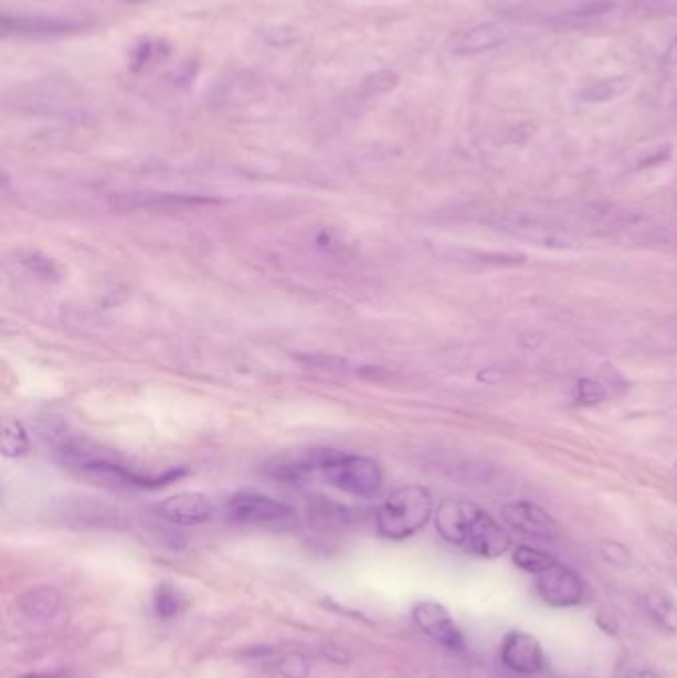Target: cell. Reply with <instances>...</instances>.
I'll return each mask as SVG.
<instances>
[{"label": "cell", "mask_w": 677, "mask_h": 678, "mask_svg": "<svg viewBox=\"0 0 677 678\" xmlns=\"http://www.w3.org/2000/svg\"><path fill=\"white\" fill-rule=\"evenodd\" d=\"M435 530L445 542L485 560L501 558L512 545L501 523L467 500H443L435 510Z\"/></svg>", "instance_id": "cell-1"}, {"label": "cell", "mask_w": 677, "mask_h": 678, "mask_svg": "<svg viewBox=\"0 0 677 678\" xmlns=\"http://www.w3.org/2000/svg\"><path fill=\"white\" fill-rule=\"evenodd\" d=\"M60 456V463L76 470L78 475L92 476L96 480H106L114 485L136 486V488H158V486L169 485L181 476L177 470H168L163 475H151L148 470L139 468L128 463L126 458L112 453L102 451L98 446L84 443L80 438H70L66 435H59L52 443Z\"/></svg>", "instance_id": "cell-2"}, {"label": "cell", "mask_w": 677, "mask_h": 678, "mask_svg": "<svg viewBox=\"0 0 677 678\" xmlns=\"http://www.w3.org/2000/svg\"><path fill=\"white\" fill-rule=\"evenodd\" d=\"M315 466L325 478L326 485L343 495L362 500H372L382 495V468L368 456L352 455L343 451H322L316 456Z\"/></svg>", "instance_id": "cell-3"}, {"label": "cell", "mask_w": 677, "mask_h": 678, "mask_svg": "<svg viewBox=\"0 0 677 678\" xmlns=\"http://www.w3.org/2000/svg\"><path fill=\"white\" fill-rule=\"evenodd\" d=\"M433 516V498L423 486H402L383 500L375 513V528L385 540L402 542L425 528Z\"/></svg>", "instance_id": "cell-4"}, {"label": "cell", "mask_w": 677, "mask_h": 678, "mask_svg": "<svg viewBox=\"0 0 677 678\" xmlns=\"http://www.w3.org/2000/svg\"><path fill=\"white\" fill-rule=\"evenodd\" d=\"M535 592L542 603L554 610L579 607L589 600V585L569 565L557 563L549 572L539 573L535 580Z\"/></svg>", "instance_id": "cell-5"}, {"label": "cell", "mask_w": 677, "mask_h": 678, "mask_svg": "<svg viewBox=\"0 0 677 678\" xmlns=\"http://www.w3.org/2000/svg\"><path fill=\"white\" fill-rule=\"evenodd\" d=\"M225 512L233 522L239 523L285 522L293 516L290 506L283 505L271 496L248 492V490L229 496Z\"/></svg>", "instance_id": "cell-6"}, {"label": "cell", "mask_w": 677, "mask_h": 678, "mask_svg": "<svg viewBox=\"0 0 677 678\" xmlns=\"http://www.w3.org/2000/svg\"><path fill=\"white\" fill-rule=\"evenodd\" d=\"M413 621L420 629L442 645L443 649L463 650L465 649V637L457 623L452 617L447 607H443L437 601H422L413 607Z\"/></svg>", "instance_id": "cell-7"}, {"label": "cell", "mask_w": 677, "mask_h": 678, "mask_svg": "<svg viewBox=\"0 0 677 678\" xmlns=\"http://www.w3.org/2000/svg\"><path fill=\"white\" fill-rule=\"evenodd\" d=\"M501 663L517 675H539L549 660L537 637L525 631H509L501 640Z\"/></svg>", "instance_id": "cell-8"}, {"label": "cell", "mask_w": 677, "mask_h": 678, "mask_svg": "<svg viewBox=\"0 0 677 678\" xmlns=\"http://www.w3.org/2000/svg\"><path fill=\"white\" fill-rule=\"evenodd\" d=\"M501 518L512 530L530 538L554 540L559 536V526L552 520V516L539 505H532L527 500H517L503 506Z\"/></svg>", "instance_id": "cell-9"}, {"label": "cell", "mask_w": 677, "mask_h": 678, "mask_svg": "<svg viewBox=\"0 0 677 678\" xmlns=\"http://www.w3.org/2000/svg\"><path fill=\"white\" fill-rule=\"evenodd\" d=\"M158 513L177 526H199L213 520L215 506L201 492H181L159 502Z\"/></svg>", "instance_id": "cell-10"}, {"label": "cell", "mask_w": 677, "mask_h": 678, "mask_svg": "<svg viewBox=\"0 0 677 678\" xmlns=\"http://www.w3.org/2000/svg\"><path fill=\"white\" fill-rule=\"evenodd\" d=\"M507 39L509 30L497 22H485L463 32L462 36L453 42L452 52L455 56H475L482 52L499 49Z\"/></svg>", "instance_id": "cell-11"}, {"label": "cell", "mask_w": 677, "mask_h": 678, "mask_svg": "<svg viewBox=\"0 0 677 678\" xmlns=\"http://www.w3.org/2000/svg\"><path fill=\"white\" fill-rule=\"evenodd\" d=\"M644 605L659 629L666 631L669 635H677V601L671 595L659 592L648 593L644 597Z\"/></svg>", "instance_id": "cell-12"}, {"label": "cell", "mask_w": 677, "mask_h": 678, "mask_svg": "<svg viewBox=\"0 0 677 678\" xmlns=\"http://www.w3.org/2000/svg\"><path fill=\"white\" fill-rule=\"evenodd\" d=\"M634 86V78L632 76H614V78H604L600 82H594L592 86L586 87L582 92V99L589 102V104H606L612 99H618V97L628 94L630 87Z\"/></svg>", "instance_id": "cell-13"}, {"label": "cell", "mask_w": 677, "mask_h": 678, "mask_svg": "<svg viewBox=\"0 0 677 678\" xmlns=\"http://www.w3.org/2000/svg\"><path fill=\"white\" fill-rule=\"evenodd\" d=\"M512 563L522 570V572L539 575V573L549 572L550 568H554L559 560L552 553L532 548V545H517L512 550Z\"/></svg>", "instance_id": "cell-14"}, {"label": "cell", "mask_w": 677, "mask_h": 678, "mask_svg": "<svg viewBox=\"0 0 677 678\" xmlns=\"http://www.w3.org/2000/svg\"><path fill=\"white\" fill-rule=\"evenodd\" d=\"M59 607V592H54L50 587L34 590L22 600V611L29 615L30 619H52Z\"/></svg>", "instance_id": "cell-15"}, {"label": "cell", "mask_w": 677, "mask_h": 678, "mask_svg": "<svg viewBox=\"0 0 677 678\" xmlns=\"http://www.w3.org/2000/svg\"><path fill=\"white\" fill-rule=\"evenodd\" d=\"M29 435L24 426L20 425L19 421L4 419L2 421V455L19 458L29 453Z\"/></svg>", "instance_id": "cell-16"}, {"label": "cell", "mask_w": 677, "mask_h": 678, "mask_svg": "<svg viewBox=\"0 0 677 678\" xmlns=\"http://www.w3.org/2000/svg\"><path fill=\"white\" fill-rule=\"evenodd\" d=\"M154 605H156V613H158L161 619H171V617H176V615L181 613L183 605H186V600L173 587H161L156 593Z\"/></svg>", "instance_id": "cell-17"}, {"label": "cell", "mask_w": 677, "mask_h": 678, "mask_svg": "<svg viewBox=\"0 0 677 678\" xmlns=\"http://www.w3.org/2000/svg\"><path fill=\"white\" fill-rule=\"evenodd\" d=\"M610 9H612V2L600 0V2H590L586 7H582V9L576 10V12H572L570 17H572V19H594V17L606 14Z\"/></svg>", "instance_id": "cell-18"}, {"label": "cell", "mask_w": 677, "mask_h": 678, "mask_svg": "<svg viewBox=\"0 0 677 678\" xmlns=\"http://www.w3.org/2000/svg\"><path fill=\"white\" fill-rule=\"evenodd\" d=\"M579 398L584 403H599V401L604 399V391H602L599 383L584 379V381L579 383Z\"/></svg>", "instance_id": "cell-19"}, {"label": "cell", "mask_w": 677, "mask_h": 678, "mask_svg": "<svg viewBox=\"0 0 677 678\" xmlns=\"http://www.w3.org/2000/svg\"><path fill=\"white\" fill-rule=\"evenodd\" d=\"M664 64L666 66H677V39L669 44L666 54H664Z\"/></svg>", "instance_id": "cell-20"}, {"label": "cell", "mask_w": 677, "mask_h": 678, "mask_svg": "<svg viewBox=\"0 0 677 678\" xmlns=\"http://www.w3.org/2000/svg\"><path fill=\"white\" fill-rule=\"evenodd\" d=\"M630 678H662L656 670H636Z\"/></svg>", "instance_id": "cell-21"}, {"label": "cell", "mask_w": 677, "mask_h": 678, "mask_svg": "<svg viewBox=\"0 0 677 678\" xmlns=\"http://www.w3.org/2000/svg\"><path fill=\"white\" fill-rule=\"evenodd\" d=\"M121 2H148V0H121Z\"/></svg>", "instance_id": "cell-22"}, {"label": "cell", "mask_w": 677, "mask_h": 678, "mask_svg": "<svg viewBox=\"0 0 677 678\" xmlns=\"http://www.w3.org/2000/svg\"><path fill=\"white\" fill-rule=\"evenodd\" d=\"M676 470H677V463H676Z\"/></svg>", "instance_id": "cell-23"}]
</instances>
